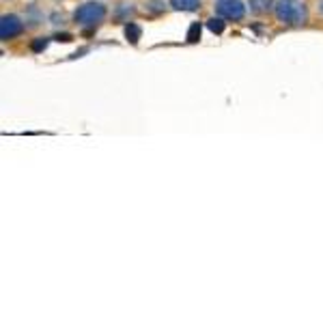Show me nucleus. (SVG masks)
I'll use <instances>...</instances> for the list:
<instances>
[{"mask_svg": "<svg viewBox=\"0 0 323 323\" xmlns=\"http://www.w3.org/2000/svg\"><path fill=\"white\" fill-rule=\"evenodd\" d=\"M24 30V24L20 22V17L15 15H3V22H0V39L3 41H9L17 37Z\"/></svg>", "mask_w": 323, "mask_h": 323, "instance_id": "obj_4", "label": "nucleus"}, {"mask_svg": "<svg viewBox=\"0 0 323 323\" xmlns=\"http://www.w3.org/2000/svg\"><path fill=\"white\" fill-rule=\"evenodd\" d=\"M207 26H209V30L218 33V35L224 30V22H222V20H218V17H211V20L207 22Z\"/></svg>", "mask_w": 323, "mask_h": 323, "instance_id": "obj_9", "label": "nucleus"}, {"mask_svg": "<svg viewBox=\"0 0 323 323\" xmlns=\"http://www.w3.org/2000/svg\"><path fill=\"white\" fill-rule=\"evenodd\" d=\"M250 3V9H252L254 13H265V11H269L272 9V0H248Z\"/></svg>", "mask_w": 323, "mask_h": 323, "instance_id": "obj_7", "label": "nucleus"}, {"mask_svg": "<svg viewBox=\"0 0 323 323\" xmlns=\"http://www.w3.org/2000/svg\"><path fill=\"white\" fill-rule=\"evenodd\" d=\"M319 11L323 13V0H321V3H319Z\"/></svg>", "mask_w": 323, "mask_h": 323, "instance_id": "obj_11", "label": "nucleus"}, {"mask_svg": "<svg viewBox=\"0 0 323 323\" xmlns=\"http://www.w3.org/2000/svg\"><path fill=\"white\" fill-rule=\"evenodd\" d=\"M201 39V24L199 22H194L192 26H190V30H187V41L190 43H196Z\"/></svg>", "mask_w": 323, "mask_h": 323, "instance_id": "obj_8", "label": "nucleus"}, {"mask_svg": "<svg viewBox=\"0 0 323 323\" xmlns=\"http://www.w3.org/2000/svg\"><path fill=\"white\" fill-rule=\"evenodd\" d=\"M140 35H142V30H140V26H138V24L130 22L127 26H125V37H127V41H132V43H138Z\"/></svg>", "mask_w": 323, "mask_h": 323, "instance_id": "obj_6", "label": "nucleus"}, {"mask_svg": "<svg viewBox=\"0 0 323 323\" xmlns=\"http://www.w3.org/2000/svg\"><path fill=\"white\" fill-rule=\"evenodd\" d=\"M46 46H48V39H43V37H39L37 41L33 43V50L35 52H41V50H46Z\"/></svg>", "mask_w": 323, "mask_h": 323, "instance_id": "obj_10", "label": "nucleus"}, {"mask_svg": "<svg viewBox=\"0 0 323 323\" xmlns=\"http://www.w3.org/2000/svg\"><path fill=\"white\" fill-rule=\"evenodd\" d=\"M276 17L282 24L300 26L306 22V7L300 0H280V3H276Z\"/></svg>", "mask_w": 323, "mask_h": 323, "instance_id": "obj_1", "label": "nucleus"}, {"mask_svg": "<svg viewBox=\"0 0 323 323\" xmlns=\"http://www.w3.org/2000/svg\"><path fill=\"white\" fill-rule=\"evenodd\" d=\"M170 5L173 9H179V11H194V9H199V0H170Z\"/></svg>", "mask_w": 323, "mask_h": 323, "instance_id": "obj_5", "label": "nucleus"}, {"mask_svg": "<svg viewBox=\"0 0 323 323\" xmlns=\"http://www.w3.org/2000/svg\"><path fill=\"white\" fill-rule=\"evenodd\" d=\"M215 11H218L222 17H227V20L237 22V20L244 17L246 7H244L241 0H218V3H215Z\"/></svg>", "mask_w": 323, "mask_h": 323, "instance_id": "obj_3", "label": "nucleus"}, {"mask_svg": "<svg viewBox=\"0 0 323 323\" xmlns=\"http://www.w3.org/2000/svg\"><path fill=\"white\" fill-rule=\"evenodd\" d=\"M104 17H106V7L102 3H84L74 13V20L82 26H97L100 22H104Z\"/></svg>", "mask_w": 323, "mask_h": 323, "instance_id": "obj_2", "label": "nucleus"}]
</instances>
